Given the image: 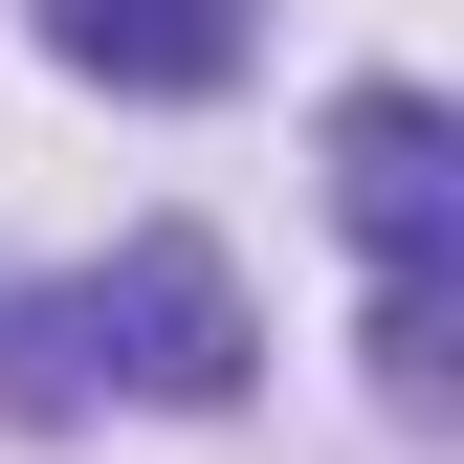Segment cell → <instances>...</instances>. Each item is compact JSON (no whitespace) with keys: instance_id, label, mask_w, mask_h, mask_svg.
Listing matches in <instances>:
<instances>
[{"instance_id":"cell-1","label":"cell","mask_w":464,"mask_h":464,"mask_svg":"<svg viewBox=\"0 0 464 464\" xmlns=\"http://www.w3.org/2000/svg\"><path fill=\"white\" fill-rule=\"evenodd\" d=\"M244 266L199 244V221H133V244H111L89 287H23V310H0V398H89V376H133V398H244Z\"/></svg>"},{"instance_id":"cell-3","label":"cell","mask_w":464,"mask_h":464,"mask_svg":"<svg viewBox=\"0 0 464 464\" xmlns=\"http://www.w3.org/2000/svg\"><path fill=\"white\" fill-rule=\"evenodd\" d=\"M44 44L89 89H221L244 67V0H44Z\"/></svg>"},{"instance_id":"cell-2","label":"cell","mask_w":464,"mask_h":464,"mask_svg":"<svg viewBox=\"0 0 464 464\" xmlns=\"http://www.w3.org/2000/svg\"><path fill=\"white\" fill-rule=\"evenodd\" d=\"M332 199H354V244H376V354H398V398H442V244H464L442 89H354V111H332Z\"/></svg>"}]
</instances>
